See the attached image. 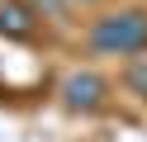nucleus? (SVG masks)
I'll use <instances>...</instances> for the list:
<instances>
[{"label": "nucleus", "mask_w": 147, "mask_h": 142, "mask_svg": "<svg viewBox=\"0 0 147 142\" xmlns=\"http://www.w3.org/2000/svg\"><path fill=\"white\" fill-rule=\"evenodd\" d=\"M90 47L105 57H133L147 47V9H119V14L95 19L90 28Z\"/></svg>", "instance_id": "obj_1"}, {"label": "nucleus", "mask_w": 147, "mask_h": 142, "mask_svg": "<svg viewBox=\"0 0 147 142\" xmlns=\"http://www.w3.org/2000/svg\"><path fill=\"white\" fill-rule=\"evenodd\" d=\"M62 95H67V104L71 109H90V104H100V95H105V81L100 76H71L67 85H62Z\"/></svg>", "instance_id": "obj_2"}, {"label": "nucleus", "mask_w": 147, "mask_h": 142, "mask_svg": "<svg viewBox=\"0 0 147 142\" xmlns=\"http://www.w3.org/2000/svg\"><path fill=\"white\" fill-rule=\"evenodd\" d=\"M33 28V14L24 5H0V33H10V38H24Z\"/></svg>", "instance_id": "obj_3"}, {"label": "nucleus", "mask_w": 147, "mask_h": 142, "mask_svg": "<svg viewBox=\"0 0 147 142\" xmlns=\"http://www.w3.org/2000/svg\"><path fill=\"white\" fill-rule=\"evenodd\" d=\"M128 85H133L138 95H147V62H138L133 71H128Z\"/></svg>", "instance_id": "obj_4"}, {"label": "nucleus", "mask_w": 147, "mask_h": 142, "mask_svg": "<svg viewBox=\"0 0 147 142\" xmlns=\"http://www.w3.org/2000/svg\"><path fill=\"white\" fill-rule=\"evenodd\" d=\"M33 5H38V9H48V14H57V9L67 5V0H33Z\"/></svg>", "instance_id": "obj_5"}]
</instances>
